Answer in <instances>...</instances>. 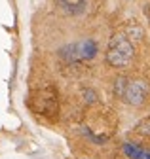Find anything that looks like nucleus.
Listing matches in <instances>:
<instances>
[{"mask_svg":"<svg viewBox=\"0 0 150 159\" xmlns=\"http://www.w3.org/2000/svg\"><path fill=\"white\" fill-rule=\"evenodd\" d=\"M135 55V48L131 40L124 34H114L108 40L106 48V63L114 68H125Z\"/></svg>","mask_w":150,"mask_h":159,"instance_id":"nucleus-1","label":"nucleus"},{"mask_svg":"<svg viewBox=\"0 0 150 159\" xmlns=\"http://www.w3.org/2000/svg\"><path fill=\"white\" fill-rule=\"evenodd\" d=\"M148 91H150V87H148V84L144 82V80H135V82H131V80H129L127 89L124 93L122 101L127 102V104H131V106H141L146 101Z\"/></svg>","mask_w":150,"mask_h":159,"instance_id":"nucleus-2","label":"nucleus"},{"mask_svg":"<svg viewBox=\"0 0 150 159\" xmlns=\"http://www.w3.org/2000/svg\"><path fill=\"white\" fill-rule=\"evenodd\" d=\"M32 108L42 114V116H51L57 112V95L51 89H42L36 93V97L32 98Z\"/></svg>","mask_w":150,"mask_h":159,"instance_id":"nucleus-3","label":"nucleus"},{"mask_svg":"<svg viewBox=\"0 0 150 159\" xmlns=\"http://www.w3.org/2000/svg\"><path fill=\"white\" fill-rule=\"evenodd\" d=\"M76 48H78V57L80 61H91V59H95L99 48H97V42L91 38H86V40H80L76 42Z\"/></svg>","mask_w":150,"mask_h":159,"instance_id":"nucleus-4","label":"nucleus"},{"mask_svg":"<svg viewBox=\"0 0 150 159\" xmlns=\"http://www.w3.org/2000/svg\"><path fill=\"white\" fill-rule=\"evenodd\" d=\"M57 4L67 15H80L87 8V0H57Z\"/></svg>","mask_w":150,"mask_h":159,"instance_id":"nucleus-5","label":"nucleus"},{"mask_svg":"<svg viewBox=\"0 0 150 159\" xmlns=\"http://www.w3.org/2000/svg\"><path fill=\"white\" fill-rule=\"evenodd\" d=\"M57 55H59V59H63V61L68 63V65H76V63H80L76 42H72V44H67V46L59 48V49H57Z\"/></svg>","mask_w":150,"mask_h":159,"instance_id":"nucleus-6","label":"nucleus"},{"mask_svg":"<svg viewBox=\"0 0 150 159\" xmlns=\"http://www.w3.org/2000/svg\"><path fill=\"white\" fill-rule=\"evenodd\" d=\"M124 153L129 157V159H146V150H143L141 146H135L131 142H125L124 144Z\"/></svg>","mask_w":150,"mask_h":159,"instance_id":"nucleus-7","label":"nucleus"},{"mask_svg":"<svg viewBox=\"0 0 150 159\" xmlns=\"http://www.w3.org/2000/svg\"><path fill=\"white\" fill-rule=\"evenodd\" d=\"M133 133L139 134L141 138H150V117H144L133 127Z\"/></svg>","mask_w":150,"mask_h":159,"instance_id":"nucleus-8","label":"nucleus"},{"mask_svg":"<svg viewBox=\"0 0 150 159\" xmlns=\"http://www.w3.org/2000/svg\"><path fill=\"white\" fill-rule=\"evenodd\" d=\"M80 133H82L84 136H87L93 144H105V142L108 140V136H106V134H93V133L89 131V127H86V125L80 127Z\"/></svg>","mask_w":150,"mask_h":159,"instance_id":"nucleus-9","label":"nucleus"},{"mask_svg":"<svg viewBox=\"0 0 150 159\" xmlns=\"http://www.w3.org/2000/svg\"><path fill=\"white\" fill-rule=\"evenodd\" d=\"M127 84H129V80H127L125 76H118V78L114 80V95H116L118 98H124V93H125V89H127Z\"/></svg>","mask_w":150,"mask_h":159,"instance_id":"nucleus-10","label":"nucleus"},{"mask_svg":"<svg viewBox=\"0 0 150 159\" xmlns=\"http://www.w3.org/2000/svg\"><path fill=\"white\" fill-rule=\"evenodd\" d=\"M125 36H127V38H133V40H141V38H143V29H141L135 21H131V23L125 27Z\"/></svg>","mask_w":150,"mask_h":159,"instance_id":"nucleus-11","label":"nucleus"},{"mask_svg":"<svg viewBox=\"0 0 150 159\" xmlns=\"http://www.w3.org/2000/svg\"><path fill=\"white\" fill-rule=\"evenodd\" d=\"M82 97H84L86 104H95V102H97V98H99V97H97V93L93 91V89H89V87L82 91Z\"/></svg>","mask_w":150,"mask_h":159,"instance_id":"nucleus-12","label":"nucleus"},{"mask_svg":"<svg viewBox=\"0 0 150 159\" xmlns=\"http://www.w3.org/2000/svg\"><path fill=\"white\" fill-rule=\"evenodd\" d=\"M144 15H146V19H148V23H150V4L144 6Z\"/></svg>","mask_w":150,"mask_h":159,"instance_id":"nucleus-13","label":"nucleus"}]
</instances>
